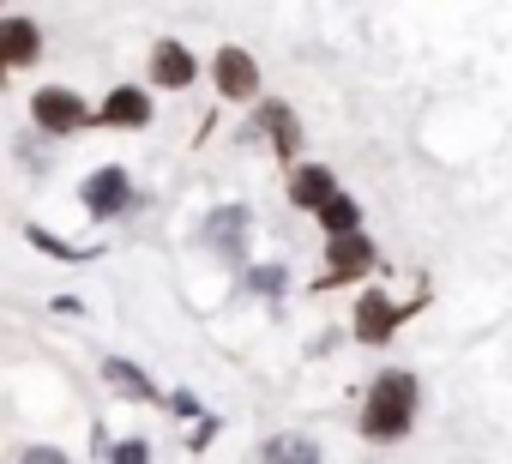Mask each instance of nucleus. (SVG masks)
I'll return each mask as SVG.
<instances>
[{
  "mask_svg": "<svg viewBox=\"0 0 512 464\" xmlns=\"http://www.w3.org/2000/svg\"><path fill=\"white\" fill-rule=\"evenodd\" d=\"M31 121L43 127V133H79L85 121H91V109L79 103V91H61V85H49V91H37L31 97Z\"/></svg>",
  "mask_w": 512,
  "mask_h": 464,
  "instance_id": "nucleus-2",
  "label": "nucleus"
},
{
  "mask_svg": "<svg viewBox=\"0 0 512 464\" xmlns=\"http://www.w3.org/2000/svg\"><path fill=\"white\" fill-rule=\"evenodd\" d=\"M199 79V61L181 49V43H151V85L157 91H181Z\"/></svg>",
  "mask_w": 512,
  "mask_h": 464,
  "instance_id": "nucleus-7",
  "label": "nucleus"
},
{
  "mask_svg": "<svg viewBox=\"0 0 512 464\" xmlns=\"http://www.w3.org/2000/svg\"><path fill=\"white\" fill-rule=\"evenodd\" d=\"M103 380H115L127 398H151V392H157V386H151V380H145L133 362H121V356H109V362H103Z\"/></svg>",
  "mask_w": 512,
  "mask_h": 464,
  "instance_id": "nucleus-14",
  "label": "nucleus"
},
{
  "mask_svg": "<svg viewBox=\"0 0 512 464\" xmlns=\"http://www.w3.org/2000/svg\"><path fill=\"white\" fill-rule=\"evenodd\" d=\"M217 91L229 97V103H247L253 91H260V67H253V55L247 49H217Z\"/></svg>",
  "mask_w": 512,
  "mask_h": 464,
  "instance_id": "nucleus-5",
  "label": "nucleus"
},
{
  "mask_svg": "<svg viewBox=\"0 0 512 464\" xmlns=\"http://www.w3.org/2000/svg\"><path fill=\"white\" fill-rule=\"evenodd\" d=\"M266 458H320V446H314V440H290V434H284V440H266Z\"/></svg>",
  "mask_w": 512,
  "mask_h": 464,
  "instance_id": "nucleus-15",
  "label": "nucleus"
},
{
  "mask_svg": "<svg viewBox=\"0 0 512 464\" xmlns=\"http://www.w3.org/2000/svg\"><path fill=\"white\" fill-rule=\"evenodd\" d=\"M247 284H253V290H260V296H278V290H284V272H278V266H260V272H253V278H247Z\"/></svg>",
  "mask_w": 512,
  "mask_h": 464,
  "instance_id": "nucleus-16",
  "label": "nucleus"
},
{
  "mask_svg": "<svg viewBox=\"0 0 512 464\" xmlns=\"http://www.w3.org/2000/svg\"><path fill=\"white\" fill-rule=\"evenodd\" d=\"M97 121L103 127H151V91H133V85L109 91L103 109H97Z\"/></svg>",
  "mask_w": 512,
  "mask_h": 464,
  "instance_id": "nucleus-10",
  "label": "nucleus"
},
{
  "mask_svg": "<svg viewBox=\"0 0 512 464\" xmlns=\"http://www.w3.org/2000/svg\"><path fill=\"white\" fill-rule=\"evenodd\" d=\"M260 121H266V133H272V145H278L284 157H296V139H302V133H296V115H290L284 103H266V115H260Z\"/></svg>",
  "mask_w": 512,
  "mask_h": 464,
  "instance_id": "nucleus-13",
  "label": "nucleus"
},
{
  "mask_svg": "<svg viewBox=\"0 0 512 464\" xmlns=\"http://www.w3.org/2000/svg\"><path fill=\"white\" fill-rule=\"evenodd\" d=\"M199 236H205L211 254L235 260V254H241V236H247V205H217V211L199 223Z\"/></svg>",
  "mask_w": 512,
  "mask_h": 464,
  "instance_id": "nucleus-6",
  "label": "nucleus"
},
{
  "mask_svg": "<svg viewBox=\"0 0 512 464\" xmlns=\"http://www.w3.org/2000/svg\"><path fill=\"white\" fill-rule=\"evenodd\" d=\"M43 55V31L31 19H0V67H31Z\"/></svg>",
  "mask_w": 512,
  "mask_h": 464,
  "instance_id": "nucleus-9",
  "label": "nucleus"
},
{
  "mask_svg": "<svg viewBox=\"0 0 512 464\" xmlns=\"http://www.w3.org/2000/svg\"><path fill=\"white\" fill-rule=\"evenodd\" d=\"M356 217H362V211H356V199H350L344 187H332V193L320 199V223H326V236H332V229H356Z\"/></svg>",
  "mask_w": 512,
  "mask_h": 464,
  "instance_id": "nucleus-12",
  "label": "nucleus"
},
{
  "mask_svg": "<svg viewBox=\"0 0 512 464\" xmlns=\"http://www.w3.org/2000/svg\"><path fill=\"white\" fill-rule=\"evenodd\" d=\"M392 332H398L392 296H386V290H362V302H356V338H362V344H386Z\"/></svg>",
  "mask_w": 512,
  "mask_h": 464,
  "instance_id": "nucleus-8",
  "label": "nucleus"
},
{
  "mask_svg": "<svg viewBox=\"0 0 512 464\" xmlns=\"http://www.w3.org/2000/svg\"><path fill=\"white\" fill-rule=\"evenodd\" d=\"M338 187V175L326 169V163H302L296 175H290V199L302 205V211H320V199Z\"/></svg>",
  "mask_w": 512,
  "mask_h": 464,
  "instance_id": "nucleus-11",
  "label": "nucleus"
},
{
  "mask_svg": "<svg viewBox=\"0 0 512 464\" xmlns=\"http://www.w3.org/2000/svg\"><path fill=\"white\" fill-rule=\"evenodd\" d=\"M416 398H422L416 374H404V368L380 374L374 392H368V404H362V434L368 440H404L416 428Z\"/></svg>",
  "mask_w": 512,
  "mask_h": 464,
  "instance_id": "nucleus-1",
  "label": "nucleus"
},
{
  "mask_svg": "<svg viewBox=\"0 0 512 464\" xmlns=\"http://www.w3.org/2000/svg\"><path fill=\"white\" fill-rule=\"evenodd\" d=\"M326 284H344V278H362L374 266V248L368 236H356V229H332V248H326Z\"/></svg>",
  "mask_w": 512,
  "mask_h": 464,
  "instance_id": "nucleus-3",
  "label": "nucleus"
},
{
  "mask_svg": "<svg viewBox=\"0 0 512 464\" xmlns=\"http://www.w3.org/2000/svg\"><path fill=\"white\" fill-rule=\"evenodd\" d=\"M85 211L91 217H115V211H127V199H133V187H127V169H97V175H85Z\"/></svg>",
  "mask_w": 512,
  "mask_h": 464,
  "instance_id": "nucleus-4",
  "label": "nucleus"
}]
</instances>
